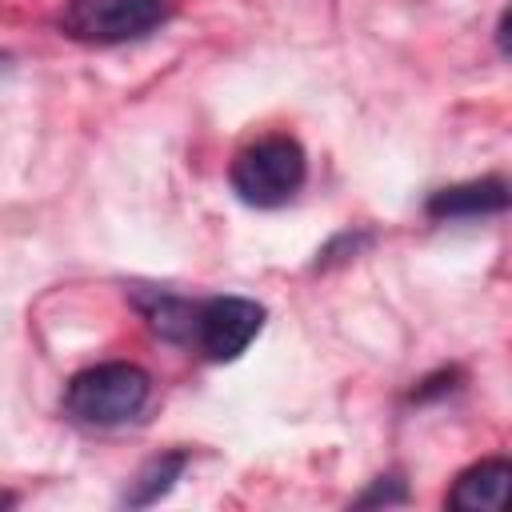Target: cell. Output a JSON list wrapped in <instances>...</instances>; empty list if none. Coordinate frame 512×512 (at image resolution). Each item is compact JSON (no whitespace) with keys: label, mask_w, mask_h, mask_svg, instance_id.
I'll return each instance as SVG.
<instances>
[{"label":"cell","mask_w":512,"mask_h":512,"mask_svg":"<svg viewBox=\"0 0 512 512\" xmlns=\"http://www.w3.org/2000/svg\"><path fill=\"white\" fill-rule=\"evenodd\" d=\"M508 480H512V468L508 460H480L472 468H464L448 492V508H460V512H496L504 504V492H508Z\"/></svg>","instance_id":"7"},{"label":"cell","mask_w":512,"mask_h":512,"mask_svg":"<svg viewBox=\"0 0 512 512\" xmlns=\"http://www.w3.org/2000/svg\"><path fill=\"white\" fill-rule=\"evenodd\" d=\"M308 176V156L292 136H260L236 152L228 180L236 196L252 208H280L288 204Z\"/></svg>","instance_id":"2"},{"label":"cell","mask_w":512,"mask_h":512,"mask_svg":"<svg viewBox=\"0 0 512 512\" xmlns=\"http://www.w3.org/2000/svg\"><path fill=\"white\" fill-rule=\"evenodd\" d=\"M428 216L432 220H480V216H496L508 208V184L500 176H484V180H464L452 188H440L428 196Z\"/></svg>","instance_id":"5"},{"label":"cell","mask_w":512,"mask_h":512,"mask_svg":"<svg viewBox=\"0 0 512 512\" xmlns=\"http://www.w3.org/2000/svg\"><path fill=\"white\" fill-rule=\"evenodd\" d=\"M184 464H188V456H184V452H164V456H152V460H148V464L136 472V480L128 484L124 504H128V508H148V504H156L160 496H168V492H172V484L180 480Z\"/></svg>","instance_id":"8"},{"label":"cell","mask_w":512,"mask_h":512,"mask_svg":"<svg viewBox=\"0 0 512 512\" xmlns=\"http://www.w3.org/2000/svg\"><path fill=\"white\" fill-rule=\"evenodd\" d=\"M12 504H16V496L12 492H0V508H12Z\"/></svg>","instance_id":"10"},{"label":"cell","mask_w":512,"mask_h":512,"mask_svg":"<svg viewBox=\"0 0 512 512\" xmlns=\"http://www.w3.org/2000/svg\"><path fill=\"white\" fill-rule=\"evenodd\" d=\"M168 20L164 0H68L60 28L80 44H124L140 40Z\"/></svg>","instance_id":"3"},{"label":"cell","mask_w":512,"mask_h":512,"mask_svg":"<svg viewBox=\"0 0 512 512\" xmlns=\"http://www.w3.org/2000/svg\"><path fill=\"white\" fill-rule=\"evenodd\" d=\"M264 328V308L256 300L244 296H212L196 304V320H192V348L212 360V364H228L236 360Z\"/></svg>","instance_id":"4"},{"label":"cell","mask_w":512,"mask_h":512,"mask_svg":"<svg viewBox=\"0 0 512 512\" xmlns=\"http://www.w3.org/2000/svg\"><path fill=\"white\" fill-rule=\"evenodd\" d=\"M148 396H152V380L140 364L108 360V364H92L68 380L64 412L88 428H116V424H128L132 416H140Z\"/></svg>","instance_id":"1"},{"label":"cell","mask_w":512,"mask_h":512,"mask_svg":"<svg viewBox=\"0 0 512 512\" xmlns=\"http://www.w3.org/2000/svg\"><path fill=\"white\" fill-rule=\"evenodd\" d=\"M408 492H404V480L400 476H380L356 504H404Z\"/></svg>","instance_id":"9"},{"label":"cell","mask_w":512,"mask_h":512,"mask_svg":"<svg viewBox=\"0 0 512 512\" xmlns=\"http://www.w3.org/2000/svg\"><path fill=\"white\" fill-rule=\"evenodd\" d=\"M136 312L148 320V328L172 344H192V320H196V300H184L168 288H132Z\"/></svg>","instance_id":"6"}]
</instances>
